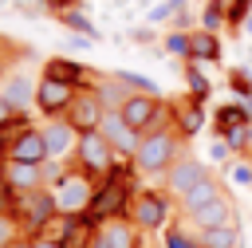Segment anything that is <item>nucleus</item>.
I'll list each match as a JSON object with an SVG mask.
<instances>
[{"label": "nucleus", "mask_w": 252, "mask_h": 248, "mask_svg": "<svg viewBox=\"0 0 252 248\" xmlns=\"http://www.w3.org/2000/svg\"><path fill=\"white\" fill-rule=\"evenodd\" d=\"M51 197H55V209H59L63 217H75V213H91L94 189H91V181H87L83 173H63V177H55Z\"/></svg>", "instance_id": "f257e3e1"}, {"label": "nucleus", "mask_w": 252, "mask_h": 248, "mask_svg": "<svg viewBox=\"0 0 252 248\" xmlns=\"http://www.w3.org/2000/svg\"><path fill=\"white\" fill-rule=\"evenodd\" d=\"M173 154H177V138L173 134H150V138H142L134 161H138L142 173H158V169L173 165Z\"/></svg>", "instance_id": "f03ea898"}, {"label": "nucleus", "mask_w": 252, "mask_h": 248, "mask_svg": "<svg viewBox=\"0 0 252 248\" xmlns=\"http://www.w3.org/2000/svg\"><path fill=\"white\" fill-rule=\"evenodd\" d=\"M122 205H126V177L118 173V169H110V181L94 193V201H91V217L102 224V220H114L118 213H122Z\"/></svg>", "instance_id": "7ed1b4c3"}, {"label": "nucleus", "mask_w": 252, "mask_h": 248, "mask_svg": "<svg viewBox=\"0 0 252 248\" xmlns=\"http://www.w3.org/2000/svg\"><path fill=\"white\" fill-rule=\"evenodd\" d=\"M114 154H118V150H114L98 130H91V134L79 138V161H83V169L106 173V169H114Z\"/></svg>", "instance_id": "20e7f679"}, {"label": "nucleus", "mask_w": 252, "mask_h": 248, "mask_svg": "<svg viewBox=\"0 0 252 248\" xmlns=\"http://www.w3.org/2000/svg\"><path fill=\"white\" fill-rule=\"evenodd\" d=\"M102 118H106V106H102V98H98V94H75V102L67 106V122H71L79 134L98 130V126H102Z\"/></svg>", "instance_id": "39448f33"}, {"label": "nucleus", "mask_w": 252, "mask_h": 248, "mask_svg": "<svg viewBox=\"0 0 252 248\" xmlns=\"http://www.w3.org/2000/svg\"><path fill=\"white\" fill-rule=\"evenodd\" d=\"M189 220H193L201 232H213V228H236V209H232V201L220 193L217 201H209V205L193 209V213H189Z\"/></svg>", "instance_id": "423d86ee"}, {"label": "nucleus", "mask_w": 252, "mask_h": 248, "mask_svg": "<svg viewBox=\"0 0 252 248\" xmlns=\"http://www.w3.org/2000/svg\"><path fill=\"white\" fill-rule=\"evenodd\" d=\"M98 134L118 150V154H138V130L122 118V110H106V118H102V126H98Z\"/></svg>", "instance_id": "0eeeda50"}, {"label": "nucleus", "mask_w": 252, "mask_h": 248, "mask_svg": "<svg viewBox=\"0 0 252 248\" xmlns=\"http://www.w3.org/2000/svg\"><path fill=\"white\" fill-rule=\"evenodd\" d=\"M201 181H209V173H205V165H201V161H189V157L173 161V165H169V173H165L169 193H173V197H181V201H185Z\"/></svg>", "instance_id": "6e6552de"}, {"label": "nucleus", "mask_w": 252, "mask_h": 248, "mask_svg": "<svg viewBox=\"0 0 252 248\" xmlns=\"http://www.w3.org/2000/svg\"><path fill=\"white\" fill-rule=\"evenodd\" d=\"M165 217H169V201L158 197V193H142L130 205V224L134 228H158V224H165Z\"/></svg>", "instance_id": "1a4fd4ad"}, {"label": "nucleus", "mask_w": 252, "mask_h": 248, "mask_svg": "<svg viewBox=\"0 0 252 248\" xmlns=\"http://www.w3.org/2000/svg\"><path fill=\"white\" fill-rule=\"evenodd\" d=\"M122 118L142 134V130H150V126L161 122V102H158L154 94H130L126 106H122Z\"/></svg>", "instance_id": "9d476101"}, {"label": "nucleus", "mask_w": 252, "mask_h": 248, "mask_svg": "<svg viewBox=\"0 0 252 248\" xmlns=\"http://www.w3.org/2000/svg\"><path fill=\"white\" fill-rule=\"evenodd\" d=\"M51 154H47V142H43V130H24L12 138L8 146V161H28V165H43Z\"/></svg>", "instance_id": "9b49d317"}, {"label": "nucleus", "mask_w": 252, "mask_h": 248, "mask_svg": "<svg viewBox=\"0 0 252 248\" xmlns=\"http://www.w3.org/2000/svg\"><path fill=\"white\" fill-rule=\"evenodd\" d=\"M35 94H39V83H32L28 71H8V75L0 79V98H8L16 110H28Z\"/></svg>", "instance_id": "f8f14e48"}, {"label": "nucleus", "mask_w": 252, "mask_h": 248, "mask_svg": "<svg viewBox=\"0 0 252 248\" xmlns=\"http://www.w3.org/2000/svg\"><path fill=\"white\" fill-rule=\"evenodd\" d=\"M79 130L67 122V118H51L47 126H43V142H47V154L51 157H63V154H71V150H79Z\"/></svg>", "instance_id": "ddd939ff"}, {"label": "nucleus", "mask_w": 252, "mask_h": 248, "mask_svg": "<svg viewBox=\"0 0 252 248\" xmlns=\"http://www.w3.org/2000/svg\"><path fill=\"white\" fill-rule=\"evenodd\" d=\"M35 102H39V110H47V114H55V110H67V106L75 102V94H71V83L43 75V79H39V94H35Z\"/></svg>", "instance_id": "4468645a"}, {"label": "nucleus", "mask_w": 252, "mask_h": 248, "mask_svg": "<svg viewBox=\"0 0 252 248\" xmlns=\"http://www.w3.org/2000/svg\"><path fill=\"white\" fill-rule=\"evenodd\" d=\"M91 248H134V224H126L122 217H114V220H102V224L94 228V240H91Z\"/></svg>", "instance_id": "2eb2a0df"}, {"label": "nucleus", "mask_w": 252, "mask_h": 248, "mask_svg": "<svg viewBox=\"0 0 252 248\" xmlns=\"http://www.w3.org/2000/svg\"><path fill=\"white\" fill-rule=\"evenodd\" d=\"M55 213H59V209H55V197H51V193L35 189V193H28V197H24V220H28L32 228H43Z\"/></svg>", "instance_id": "dca6fc26"}, {"label": "nucleus", "mask_w": 252, "mask_h": 248, "mask_svg": "<svg viewBox=\"0 0 252 248\" xmlns=\"http://www.w3.org/2000/svg\"><path fill=\"white\" fill-rule=\"evenodd\" d=\"M4 181H8L12 189H20V193H35V189H39V181H43V173H39V165H28V161H8Z\"/></svg>", "instance_id": "f3484780"}, {"label": "nucleus", "mask_w": 252, "mask_h": 248, "mask_svg": "<svg viewBox=\"0 0 252 248\" xmlns=\"http://www.w3.org/2000/svg\"><path fill=\"white\" fill-rule=\"evenodd\" d=\"M217 197H220V185L209 177V181H201V185H197L181 205H185V213H193V209H201V205H209V201H217Z\"/></svg>", "instance_id": "a211bd4d"}, {"label": "nucleus", "mask_w": 252, "mask_h": 248, "mask_svg": "<svg viewBox=\"0 0 252 248\" xmlns=\"http://www.w3.org/2000/svg\"><path fill=\"white\" fill-rule=\"evenodd\" d=\"M47 75H51V79H63V83H79V79H83V67L71 63V59H55V63L47 67Z\"/></svg>", "instance_id": "6ab92c4d"}, {"label": "nucleus", "mask_w": 252, "mask_h": 248, "mask_svg": "<svg viewBox=\"0 0 252 248\" xmlns=\"http://www.w3.org/2000/svg\"><path fill=\"white\" fill-rule=\"evenodd\" d=\"M189 55H197V59H213V55H217V39H213L209 31L189 35Z\"/></svg>", "instance_id": "aec40b11"}, {"label": "nucleus", "mask_w": 252, "mask_h": 248, "mask_svg": "<svg viewBox=\"0 0 252 248\" xmlns=\"http://www.w3.org/2000/svg\"><path fill=\"white\" fill-rule=\"evenodd\" d=\"M201 244H205V248H236V228H213V232H201Z\"/></svg>", "instance_id": "412c9836"}, {"label": "nucleus", "mask_w": 252, "mask_h": 248, "mask_svg": "<svg viewBox=\"0 0 252 248\" xmlns=\"http://www.w3.org/2000/svg\"><path fill=\"white\" fill-rule=\"evenodd\" d=\"M165 248H205V244H201V240H189L181 228H169V232H165Z\"/></svg>", "instance_id": "4be33fe9"}, {"label": "nucleus", "mask_w": 252, "mask_h": 248, "mask_svg": "<svg viewBox=\"0 0 252 248\" xmlns=\"http://www.w3.org/2000/svg\"><path fill=\"white\" fill-rule=\"evenodd\" d=\"M236 122H240V110H236V106L220 110V118H217V126H220V130H228V134H236Z\"/></svg>", "instance_id": "5701e85b"}, {"label": "nucleus", "mask_w": 252, "mask_h": 248, "mask_svg": "<svg viewBox=\"0 0 252 248\" xmlns=\"http://www.w3.org/2000/svg\"><path fill=\"white\" fill-rule=\"evenodd\" d=\"M12 240H16V224H12L8 217H0V248H8Z\"/></svg>", "instance_id": "b1692460"}, {"label": "nucleus", "mask_w": 252, "mask_h": 248, "mask_svg": "<svg viewBox=\"0 0 252 248\" xmlns=\"http://www.w3.org/2000/svg\"><path fill=\"white\" fill-rule=\"evenodd\" d=\"M63 20H67V24H71V28H79V31H87V35H94V28H91V24H87V20H83V16H79V12H67V16H63Z\"/></svg>", "instance_id": "393cba45"}, {"label": "nucleus", "mask_w": 252, "mask_h": 248, "mask_svg": "<svg viewBox=\"0 0 252 248\" xmlns=\"http://www.w3.org/2000/svg\"><path fill=\"white\" fill-rule=\"evenodd\" d=\"M181 126H185V130L193 134V130L201 126V110H185V114H181Z\"/></svg>", "instance_id": "a878e982"}, {"label": "nucleus", "mask_w": 252, "mask_h": 248, "mask_svg": "<svg viewBox=\"0 0 252 248\" xmlns=\"http://www.w3.org/2000/svg\"><path fill=\"white\" fill-rule=\"evenodd\" d=\"M169 51H189V39L185 35H169Z\"/></svg>", "instance_id": "bb28decb"}, {"label": "nucleus", "mask_w": 252, "mask_h": 248, "mask_svg": "<svg viewBox=\"0 0 252 248\" xmlns=\"http://www.w3.org/2000/svg\"><path fill=\"white\" fill-rule=\"evenodd\" d=\"M232 177H236L240 185H248V181H252V169H248V165H236V169H232Z\"/></svg>", "instance_id": "cd10ccee"}, {"label": "nucleus", "mask_w": 252, "mask_h": 248, "mask_svg": "<svg viewBox=\"0 0 252 248\" xmlns=\"http://www.w3.org/2000/svg\"><path fill=\"white\" fill-rule=\"evenodd\" d=\"M12 110H16V106H12V102H8V98H0V126H4V122H8V118H12Z\"/></svg>", "instance_id": "c85d7f7f"}, {"label": "nucleus", "mask_w": 252, "mask_h": 248, "mask_svg": "<svg viewBox=\"0 0 252 248\" xmlns=\"http://www.w3.org/2000/svg\"><path fill=\"white\" fill-rule=\"evenodd\" d=\"M35 248H67V244H63V240H51V236H39Z\"/></svg>", "instance_id": "c756f323"}, {"label": "nucleus", "mask_w": 252, "mask_h": 248, "mask_svg": "<svg viewBox=\"0 0 252 248\" xmlns=\"http://www.w3.org/2000/svg\"><path fill=\"white\" fill-rule=\"evenodd\" d=\"M165 12H169V4H158V8L150 12V20H165Z\"/></svg>", "instance_id": "7c9ffc66"}, {"label": "nucleus", "mask_w": 252, "mask_h": 248, "mask_svg": "<svg viewBox=\"0 0 252 248\" xmlns=\"http://www.w3.org/2000/svg\"><path fill=\"white\" fill-rule=\"evenodd\" d=\"M8 248H35V240H24V236H16V240H12Z\"/></svg>", "instance_id": "2f4dec72"}, {"label": "nucleus", "mask_w": 252, "mask_h": 248, "mask_svg": "<svg viewBox=\"0 0 252 248\" xmlns=\"http://www.w3.org/2000/svg\"><path fill=\"white\" fill-rule=\"evenodd\" d=\"M248 142H252V130H248Z\"/></svg>", "instance_id": "473e14b6"}]
</instances>
